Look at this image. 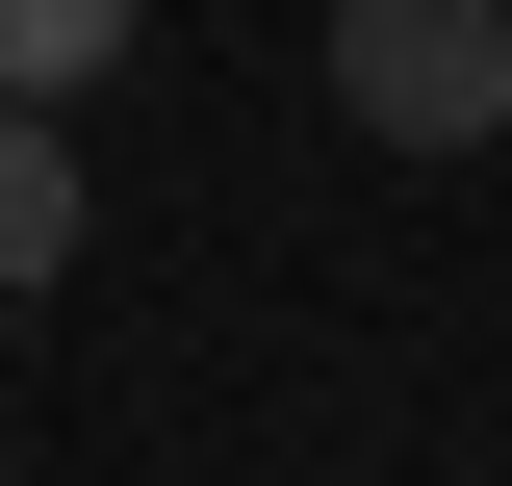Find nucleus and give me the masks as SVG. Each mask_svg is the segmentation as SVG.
Listing matches in <instances>:
<instances>
[{"label":"nucleus","instance_id":"nucleus-1","mask_svg":"<svg viewBox=\"0 0 512 486\" xmlns=\"http://www.w3.org/2000/svg\"><path fill=\"white\" fill-rule=\"evenodd\" d=\"M333 103L384 154H487L512 128V0H333Z\"/></svg>","mask_w":512,"mask_h":486},{"label":"nucleus","instance_id":"nucleus-2","mask_svg":"<svg viewBox=\"0 0 512 486\" xmlns=\"http://www.w3.org/2000/svg\"><path fill=\"white\" fill-rule=\"evenodd\" d=\"M103 52H128V0H0V128H52Z\"/></svg>","mask_w":512,"mask_h":486},{"label":"nucleus","instance_id":"nucleus-3","mask_svg":"<svg viewBox=\"0 0 512 486\" xmlns=\"http://www.w3.org/2000/svg\"><path fill=\"white\" fill-rule=\"evenodd\" d=\"M52 282H77V154L0 128V307H52Z\"/></svg>","mask_w":512,"mask_h":486}]
</instances>
